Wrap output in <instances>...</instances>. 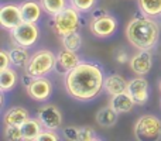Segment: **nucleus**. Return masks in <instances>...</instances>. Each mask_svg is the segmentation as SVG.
I'll use <instances>...</instances> for the list:
<instances>
[{
  "instance_id": "nucleus-1",
  "label": "nucleus",
  "mask_w": 161,
  "mask_h": 141,
  "mask_svg": "<svg viewBox=\"0 0 161 141\" xmlns=\"http://www.w3.org/2000/svg\"><path fill=\"white\" fill-rule=\"evenodd\" d=\"M105 71L93 61H80L74 69L65 73L64 85L69 97L78 102H91L105 89Z\"/></svg>"
},
{
  "instance_id": "nucleus-2",
  "label": "nucleus",
  "mask_w": 161,
  "mask_h": 141,
  "mask_svg": "<svg viewBox=\"0 0 161 141\" xmlns=\"http://www.w3.org/2000/svg\"><path fill=\"white\" fill-rule=\"evenodd\" d=\"M126 37L137 50H154L160 40V25L151 17L143 14L130 20L126 27Z\"/></svg>"
},
{
  "instance_id": "nucleus-3",
  "label": "nucleus",
  "mask_w": 161,
  "mask_h": 141,
  "mask_svg": "<svg viewBox=\"0 0 161 141\" xmlns=\"http://www.w3.org/2000/svg\"><path fill=\"white\" fill-rule=\"evenodd\" d=\"M50 25L54 30V33L58 34L59 37H64L67 34L79 31L82 25V19H80V11H78L72 6H67L62 11H59L55 16H51Z\"/></svg>"
},
{
  "instance_id": "nucleus-4",
  "label": "nucleus",
  "mask_w": 161,
  "mask_h": 141,
  "mask_svg": "<svg viewBox=\"0 0 161 141\" xmlns=\"http://www.w3.org/2000/svg\"><path fill=\"white\" fill-rule=\"evenodd\" d=\"M57 67V55L50 50H38L31 54L28 64L25 65L24 72L31 75L33 78L47 76Z\"/></svg>"
},
{
  "instance_id": "nucleus-5",
  "label": "nucleus",
  "mask_w": 161,
  "mask_h": 141,
  "mask_svg": "<svg viewBox=\"0 0 161 141\" xmlns=\"http://www.w3.org/2000/svg\"><path fill=\"white\" fill-rule=\"evenodd\" d=\"M134 137L140 141L161 138V119L154 114H143L134 124Z\"/></svg>"
},
{
  "instance_id": "nucleus-6",
  "label": "nucleus",
  "mask_w": 161,
  "mask_h": 141,
  "mask_svg": "<svg viewBox=\"0 0 161 141\" xmlns=\"http://www.w3.org/2000/svg\"><path fill=\"white\" fill-rule=\"evenodd\" d=\"M11 40L14 44L21 45V47L31 48L37 44V41L40 40V27L38 23H28L23 21L21 24H19L16 28L10 31Z\"/></svg>"
},
{
  "instance_id": "nucleus-7",
  "label": "nucleus",
  "mask_w": 161,
  "mask_h": 141,
  "mask_svg": "<svg viewBox=\"0 0 161 141\" xmlns=\"http://www.w3.org/2000/svg\"><path fill=\"white\" fill-rule=\"evenodd\" d=\"M117 27H119L117 19L109 13L91 20L89 23V30L97 38H110L117 31Z\"/></svg>"
},
{
  "instance_id": "nucleus-8",
  "label": "nucleus",
  "mask_w": 161,
  "mask_h": 141,
  "mask_svg": "<svg viewBox=\"0 0 161 141\" xmlns=\"http://www.w3.org/2000/svg\"><path fill=\"white\" fill-rule=\"evenodd\" d=\"M25 90H27V95L30 99H33L34 102L42 103L47 102L51 97L54 86L48 76H38V78H33V80L25 86Z\"/></svg>"
},
{
  "instance_id": "nucleus-9",
  "label": "nucleus",
  "mask_w": 161,
  "mask_h": 141,
  "mask_svg": "<svg viewBox=\"0 0 161 141\" xmlns=\"http://www.w3.org/2000/svg\"><path fill=\"white\" fill-rule=\"evenodd\" d=\"M37 117L41 122L42 127L48 130H59L62 126V113L57 106L54 105H44L37 110Z\"/></svg>"
},
{
  "instance_id": "nucleus-10",
  "label": "nucleus",
  "mask_w": 161,
  "mask_h": 141,
  "mask_svg": "<svg viewBox=\"0 0 161 141\" xmlns=\"http://www.w3.org/2000/svg\"><path fill=\"white\" fill-rule=\"evenodd\" d=\"M23 23L21 10H20V3H4L0 7V25L4 30L11 31L19 24Z\"/></svg>"
},
{
  "instance_id": "nucleus-11",
  "label": "nucleus",
  "mask_w": 161,
  "mask_h": 141,
  "mask_svg": "<svg viewBox=\"0 0 161 141\" xmlns=\"http://www.w3.org/2000/svg\"><path fill=\"white\" fill-rule=\"evenodd\" d=\"M127 92L133 97L136 105H139V106L146 105L148 100V96H150V86H148L147 79L143 78L142 75L130 79L127 85Z\"/></svg>"
},
{
  "instance_id": "nucleus-12",
  "label": "nucleus",
  "mask_w": 161,
  "mask_h": 141,
  "mask_svg": "<svg viewBox=\"0 0 161 141\" xmlns=\"http://www.w3.org/2000/svg\"><path fill=\"white\" fill-rule=\"evenodd\" d=\"M153 50H139L129 61V67L133 73L136 75H147L153 68L154 57H153Z\"/></svg>"
},
{
  "instance_id": "nucleus-13",
  "label": "nucleus",
  "mask_w": 161,
  "mask_h": 141,
  "mask_svg": "<svg viewBox=\"0 0 161 141\" xmlns=\"http://www.w3.org/2000/svg\"><path fill=\"white\" fill-rule=\"evenodd\" d=\"M82 59L79 58V55L75 52V51L67 50V48H62L58 54H57V67L55 71L61 72V73H67L71 69L76 67Z\"/></svg>"
},
{
  "instance_id": "nucleus-14",
  "label": "nucleus",
  "mask_w": 161,
  "mask_h": 141,
  "mask_svg": "<svg viewBox=\"0 0 161 141\" xmlns=\"http://www.w3.org/2000/svg\"><path fill=\"white\" fill-rule=\"evenodd\" d=\"M20 10H21L23 21L28 23H38L42 17L44 8H42L40 0H24L20 3Z\"/></svg>"
},
{
  "instance_id": "nucleus-15",
  "label": "nucleus",
  "mask_w": 161,
  "mask_h": 141,
  "mask_svg": "<svg viewBox=\"0 0 161 141\" xmlns=\"http://www.w3.org/2000/svg\"><path fill=\"white\" fill-rule=\"evenodd\" d=\"M109 106L116 111L117 114H125L130 113L136 106V102L133 100V97L129 95V92H123L119 95H113L109 100Z\"/></svg>"
},
{
  "instance_id": "nucleus-16",
  "label": "nucleus",
  "mask_w": 161,
  "mask_h": 141,
  "mask_svg": "<svg viewBox=\"0 0 161 141\" xmlns=\"http://www.w3.org/2000/svg\"><path fill=\"white\" fill-rule=\"evenodd\" d=\"M30 111L21 106H13L7 109L3 114V123L6 126H21L24 122L30 119Z\"/></svg>"
},
{
  "instance_id": "nucleus-17",
  "label": "nucleus",
  "mask_w": 161,
  "mask_h": 141,
  "mask_svg": "<svg viewBox=\"0 0 161 141\" xmlns=\"http://www.w3.org/2000/svg\"><path fill=\"white\" fill-rule=\"evenodd\" d=\"M127 85L129 80L125 79V76L117 73H110L105 78V85H103V89L108 95L113 96V95H119L123 93V92H127Z\"/></svg>"
},
{
  "instance_id": "nucleus-18",
  "label": "nucleus",
  "mask_w": 161,
  "mask_h": 141,
  "mask_svg": "<svg viewBox=\"0 0 161 141\" xmlns=\"http://www.w3.org/2000/svg\"><path fill=\"white\" fill-rule=\"evenodd\" d=\"M20 127H21V133H23V141H37L38 134L44 130L38 117H30Z\"/></svg>"
},
{
  "instance_id": "nucleus-19",
  "label": "nucleus",
  "mask_w": 161,
  "mask_h": 141,
  "mask_svg": "<svg viewBox=\"0 0 161 141\" xmlns=\"http://www.w3.org/2000/svg\"><path fill=\"white\" fill-rule=\"evenodd\" d=\"M11 57V62H13V67L16 68H25V65L28 64L31 58V54L28 51L27 47H21V45H14L8 50Z\"/></svg>"
},
{
  "instance_id": "nucleus-20",
  "label": "nucleus",
  "mask_w": 161,
  "mask_h": 141,
  "mask_svg": "<svg viewBox=\"0 0 161 141\" xmlns=\"http://www.w3.org/2000/svg\"><path fill=\"white\" fill-rule=\"evenodd\" d=\"M19 82V73L13 67L0 71V90L10 92L16 88Z\"/></svg>"
},
{
  "instance_id": "nucleus-21",
  "label": "nucleus",
  "mask_w": 161,
  "mask_h": 141,
  "mask_svg": "<svg viewBox=\"0 0 161 141\" xmlns=\"http://www.w3.org/2000/svg\"><path fill=\"white\" fill-rule=\"evenodd\" d=\"M117 116L119 114L110 107V106H106V107H102L97 110L96 116V123L102 127H113L114 124L117 123Z\"/></svg>"
},
{
  "instance_id": "nucleus-22",
  "label": "nucleus",
  "mask_w": 161,
  "mask_h": 141,
  "mask_svg": "<svg viewBox=\"0 0 161 141\" xmlns=\"http://www.w3.org/2000/svg\"><path fill=\"white\" fill-rule=\"evenodd\" d=\"M139 7L144 16L156 19L161 14V0H139Z\"/></svg>"
},
{
  "instance_id": "nucleus-23",
  "label": "nucleus",
  "mask_w": 161,
  "mask_h": 141,
  "mask_svg": "<svg viewBox=\"0 0 161 141\" xmlns=\"http://www.w3.org/2000/svg\"><path fill=\"white\" fill-rule=\"evenodd\" d=\"M44 11L48 16H55L68 6V0H40Z\"/></svg>"
},
{
  "instance_id": "nucleus-24",
  "label": "nucleus",
  "mask_w": 161,
  "mask_h": 141,
  "mask_svg": "<svg viewBox=\"0 0 161 141\" xmlns=\"http://www.w3.org/2000/svg\"><path fill=\"white\" fill-rule=\"evenodd\" d=\"M61 41H62V47L67 48V50L75 51V52H78L80 47H82V37H80L79 31H75V33H71L61 37Z\"/></svg>"
},
{
  "instance_id": "nucleus-25",
  "label": "nucleus",
  "mask_w": 161,
  "mask_h": 141,
  "mask_svg": "<svg viewBox=\"0 0 161 141\" xmlns=\"http://www.w3.org/2000/svg\"><path fill=\"white\" fill-rule=\"evenodd\" d=\"M68 2L80 13H91L97 4V0H68Z\"/></svg>"
},
{
  "instance_id": "nucleus-26",
  "label": "nucleus",
  "mask_w": 161,
  "mask_h": 141,
  "mask_svg": "<svg viewBox=\"0 0 161 141\" xmlns=\"http://www.w3.org/2000/svg\"><path fill=\"white\" fill-rule=\"evenodd\" d=\"M3 137H4V140H8V141H23L21 127L20 126H6L4 124Z\"/></svg>"
},
{
  "instance_id": "nucleus-27",
  "label": "nucleus",
  "mask_w": 161,
  "mask_h": 141,
  "mask_svg": "<svg viewBox=\"0 0 161 141\" xmlns=\"http://www.w3.org/2000/svg\"><path fill=\"white\" fill-rule=\"evenodd\" d=\"M62 133V138L64 140H69V141H78L80 137V127L76 126H67L61 130Z\"/></svg>"
},
{
  "instance_id": "nucleus-28",
  "label": "nucleus",
  "mask_w": 161,
  "mask_h": 141,
  "mask_svg": "<svg viewBox=\"0 0 161 141\" xmlns=\"http://www.w3.org/2000/svg\"><path fill=\"white\" fill-rule=\"evenodd\" d=\"M61 138L57 130H48V128H44L41 133L37 137V141H57Z\"/></svg>"
},
{
  "instance_id": "nucleus-29",
  "label": "nucleus",
  "mask_w": 161,
  "mask_h": 141,
  "mask_svg": "<svg viewBox=\"0 0 161 141\" xmlns=\"http://www.w3.org/2000/svg\"><path fill=\"white\" fill-rule=\"evenodd\" d=\"M80 141H89V140H100V137L96 136V131L95 128L85 126V127H80Z\"/></svg>"
},
{
  "instance_id": "nucleus-30",
  "label": "nucleus",
  "mask_w": 161,
  "mask_h": 141,
  "mask_svg": "<svg viewBox=\"0 0 161 141\" xmlns=\"http://www.w3.org/2000/svg\"><path fill=\"white\" fill-rule=\"evenodd\" d=\"M0 57H2V62H0V71L6 69V68H10L11 65H13L8 50H2V52H0Z\"/></svg>"
},
{
  "instance_id": "nucleus-31",
  "label": "nucleus",
  "mask_w": 161,
  "mask_h": 141,
  "mask_svg": "<svg viewBox=\"0 0 161 141\" xmlns=\"http://www.w3.org/2000/svg\"><path fill=\"white\" fill-rule=\"evenodd\" d=\"M114 61L117 62V64L123 65V64H127L130 59H129V55L127 52H126L125 50H122V48H119V50L114 52Z\"/></svg>"
},
{
  "instance_id": "nucleus-32",
  "label": "nucleus",
  "mask_w": 161,
  "mask_h": 141,
  "mask_svg": "<svg viewBox=\"0 0 161 141\" xmlns=\"http://www.w3.org/2000/svg\"><path fill=\"white\" fill-rule=\"evenodd\" d=\"M105 14H108V11H106L105 8H102V7H95L93 10L91 11V20L97 19V17H100V16H105Z\"/></svg>"
},
{
  "instance_id": "nucleus-33",
  "label": "nucleus",
  "mask_w": 161,
  "mask_h": 141,
  "mask_svg": "<svg viewBox=\"0 0 161 141\" xmlns=\"http://www.w3.org/2000/svg\"><path fill=\"white\" fill-rule=\"evenodd\" d=\"M4 93H6V92H3V90H2V93H0V100H2V109H4V103H6Z\"/></svg>"
},
{
  "instance_id": "nucleus-34",
  "label": "nucleus",
  "mask_w": 161,
  "mask_h": 141,
  "mask_svg": "<svg viewBox=\"0 0 161 141\" xmlns=\"http://www.w3.org/2000/svg\"><path fill=\"white\" fill-rule=\"evenodd\" d=\"M160 90H161V80H160Z\"/></svg>"
},
{
  "instance_id": "nucleus-35",
  "label": "nucleus",
  "mask_w": 161,
  "mask_h": 141,
  "mask_svg": "<svg viewBox=\"0 0 161 141\" xmlns=\"http://www.w3.org/2000/svg\"><path fill=\"white\" fill-rule=\"evenodd\" d=\"M160 20H161V14H160Z\"/></svg>"
},
{
  "instance_id": "nucleus-36",
  "label": "nucleus",
  "mask_w": 161,
  "mask_h": 141,
  "mask_svg": "<svg viewBox=\"0 0 161 141\" xmlns=\"http://www.w3.org/2000/svg\"><path fill=\"white\" fill-rule=\"evenodd\" d=\"M160 106H161V102H160Z\"/></svg>"
}]
</instances>
